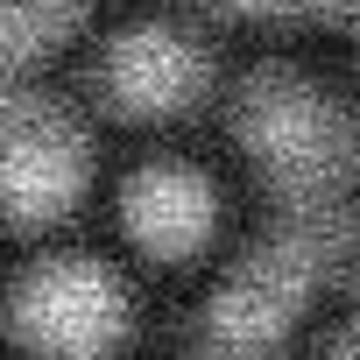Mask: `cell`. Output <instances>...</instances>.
<instances>
[{"label":"cell","instance_id":"cell-1","mask_svg":"<svg viewBox=\"0 0 360 360\" xmlns=\"http://www.w3.org/2000/svg\"><path fill=\"white\" fill-rule=\"evenodd\" d=\"M360 262V212L339 198L290 205V219L219 283L198 318V360H276L318 283Z\"/></svg>","mask_w":360,"mask_h":360},{"label":"cell","instance_id":"cell-2","mask_svg":"<svg viewBox=\"0 0 360 360\" xmlns=\"http://www.w3.org/2000/svg\"><path fill=\"white\" fill-rule=\"evenodd\" d=\"M233 134L255 155V169L269 176V191L283 205H318L339 198L346 176L360 162L353 127L339 120V106L325 92H311L290 71H255L233 99Z\"/></svg>","mask_w":360,"mask_h":360},{"label":"cell","instance_id":"cell-3","mask_svg":"<svg viewBox=\"0 0 360 360\" xmlns=\"http://www.w3.org/2000/svg\"><path fill=\"white\" fill-rule=\"evenodd\" d=\"M85 176H92L85 127L57 99H43V92L0 99V212L22 226L64 219L85 191Z\"/></svg>","mask_w":360,"mask_h":360},{"label":"cell","instance_id":"cell-4","mask_svg":"<svg viewBox=\"0 0 360 360\" xmlns=\"http://www.w3.org/2000/svg\"><path fill=\"white\" fill-rule=\"evenodd\" d=\"M127 332V290L85 255H57L15 290V339L43 360H106Z\"/></svg>","mask_w":360,"mask_h":360},{"label":"cell","instance_id":"cell-5","mask_svg":"<svg viewBox=\"0 0 360 360\" xmlns=\"http://www.w3.org/2000/svg\"><path fill=\"white\" fill-rule=\"evenodd\" d=\"M212 85V57L198 36L169 29V22H141V29H120L99 57V92L113 113L127 120H169L198 106Z\"/></svg>","mask_w":360,"mask_h":360},{"label":"cell","instance_id":"cell-6","mask_svg":"<svg viewBox=\"0 0 360 360\" xmlns=\"http://www.w3.org/2000/svg\"><path fill=\"white\" fill-rule=\"evenodd\" d=\"M120 219H127V240L155 262H184L212 240V219H219V198L198 169L184 162H155L141 169L134 184L120 191Z\"/></svg>","mask_w":360,"mask_h":360},{"label":"cell","instance_id":"cell-7","mask_svg":"<svg viewBox=\"0 0 360 360\" xmlns=\"http://www.w3.org/2000/svg\"><path fill=\"white\" fill-rule=\"evenodd\" d=\"M92 0H0V99L22 92V78L78 29Z\"/></svg>","mask_w":360,"mask_h":360},{"label":"cell","instance_id":"cell-8","mask_svg":"<svg viewBox=\"0 0 360 360\" xmlns=\"http://www.w3.org/2000/svg\"><path fill=\"white\" fill-rule=\"evenodd\" d=\"M226 15H290V0H219Z\"/></svg>","mask_w":360,"mask_h":360},{"label":"cell","instance_id":"cell-9","mask_svg":"<svg viewBox=\"0 0 360 360\" xmlns=\"http://www.w3.org/2000/svg\"><path fill=\"white\" fill-rule=\"evenodd\" d=\"M325 360H360V339H353V332H346V339H339V346H332V353H325Z\"/></svg>","mask_w":360,"mask_h":360},{"label":"cell","instance_id":"cell-10","mask_svg":"<svg viewBox=\"0 0 360 360\" xmlns=\"http://www.w3.org/2000/svg\"><path fill=\"white\" fill-rule=\"evenodd\" d=\"M353 29H360V15H353Z\"/></svg>","mask_w":360,"mask_h":360}]
</instances>
